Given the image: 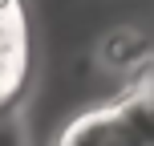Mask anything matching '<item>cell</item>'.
Returning <instances> with one entry per match:
<instances>
[{"mask_svg": "<svg viewBox=\"0 0 154 146\" xmlns=\"http://www.w3.org/2000/svg\"><path fill=\"white\" fill-rule=\"evenodd\" d=\"M150 53L154 49H150L146 33L130 29V24H118V29H109L106 37L97 41V65L109 69V73H122V77L130 73L134 65H142Z\"/></svg>", "mask_w": 154, "mask_h": 146, "instance_id": "1", "label": "cell"}, {"mask_svg": "<svg viewBox=\"0 0 154 146\" xmlns=\"http://www.w3.org/2000/svg\"><path fill=\"white\" fill-rule=\"evenodd\" d=\"M0 146H24V142H20V130H16L12 118H0Z\"/></svg>", "mask_w": 154, "mask_h": 146, "instance_id": "2", "label": "cell"}]
</instances>
